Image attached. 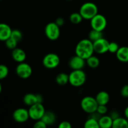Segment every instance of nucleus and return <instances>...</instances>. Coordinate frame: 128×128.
Wrapping results in <instances>:
<instances>
[{
  "mask_svg": "<svg viewBox=\"0 0 128 128\" xmlns=\"http://www.w3.org/2000/svg\"><path fill=\"white\" fill-rule=\"evenodd\" d=\"M94 52L93 42L89 39H83L79 41L75 48V53L82 58L86 60Z\"/></svg>",
  "mask_w": 128,
  "mask_h": 128,
  "instance_id": "1",
  "label": "nucleus"
},
{
  "mask_svg": "<svg viewBox=\"0 0 128 128\" xmlns=\"http://www.w3.org/2000/svg\"><path fill=\"white\" fill-rule=\"evenodd\" d=\"M86 81V74L82 70H72L69 74V83L74 87H81Z\"/></svg>",
  "mask_w": 128,
  "mask_h": 128,
  "instance_id": "2",
  "label": "nucleus"
},
{
  "mask_svg": "<svg viewBox=\"0 0 128 128\" xmlns=\"http://www.w3.org/2000/svg\"><path fill=\"white\" fill-rule=\"evenodd\" d=\"M80 13L84 20H90L98 13V8L94 2H85L81 5L80 9Z\"/></svg>",
  "mask_w": 128,
  "mask_h": 128,
  "instance_id": "3",
  "label": "nucleus"
},
{
  "mask_svg": "<svg viewBox=\"0 0 128 128\" xmlns=\"http://www.w3.org/2000/svg\"><path fill=\"white\" fill-rule=\"evenodd\" d=\"M98 106V104L96 99L92 96H85L81 101V109L89 114L96 111Z\"/></svg>",
  "mask_w": 128,
  "mask_h": 128,
  "instance_id": "4",
  "label": "nucleus"
},
{
  "mask_svg": "<svg viewBox=\"0 0 128 128\" xmlns=\"http://www.w3.org/2000/svg\"><path fill=\"white\" fill-rule=\"evenodd\" d=\"M28 112L30 118L33 121H37V120H41L44 114L46 112V110L42 103L37 102L30 106Z\"/></svg>",
  "mask_w": 128,
  "mask_h": 128,
  "instance_id": "5",
  "label": "nucleus"
},
{
  "mask_svg": "<svg viewBox=\"0 0 128 128\" xmlns=\"http://www.w3.org/2000/svg\"><path fill=\"white\" fill-rule=\"evenodd\" d=\"M90 25L92 30L103 31L107 26V20L104 16L98 13L90 20Z\"/></svg>",
  "mask_w": 128,
  "mask_h": 128,
  "instance_id": "6",
  "label": "nucleus"
},
{
  "mask_svg": "<svg viewBox=\"0 0 128 128\" xmlns=\"http://www.w3.org/2000/svg\"><path fill=\"white\" fill-rule=\"evenodd\" d=\"M60 64L59 56L53 52H50L45 55L42 59V64L46 68L52 70L57 68Z\"/></svg>",
  "mask_w": 128,
  "mask_h": 128,
  "instance_id": "7",
  "label": "nucleus"
},
{
  "mask_svg": "<svg viewBox=\"0 0 128 128\" xmlns=\"http://www.w3.org/2000/svg\"><path fill=\"white\" fill-rule=\"evenodd\" d=\"M55 22H49L46 24L44 28L46 36L51 41L58 40L60 36V28Z\"/></svg>",
  "mask_w": 128,
  "mask_h": 128,
  "instance_id": "8",
  "label": "nucleus"
},
{
  "mask_svg": "<svg viewBox=\"0 0 128 128\" xmlns=\"http://www.w3.org/2000/svg\"><path fill=\"white\" fill-rule=\"evenodd\" d=\"M32 70L31 66L24 61L20 62L16 66V73L21 79H28L31 76Z\"/></svg>",
  "mask_w": 128,
  "mask_h": 128,
  "instance_id": "9",
  "label": "nucleus"
},
{
  "mask_svg": "<svg viewBox=\"0 0 128 128\" xmlns=\"http://www.w3.org/2000/svg\"><path fill=\"white\" fill-rule=\"evenodd\" d=\"M110 42L104 38H100V40L93 42V48L94 52L100 54H102L108 52Z\"/></svg>",
  "mask_w": 128,
  "mask_h": 128,
  "instance_id": "10",
  "label": "nucleus"
},
{
  "mask_svg": "<svg viewBox=\"0 0 128 128\" xmlns=\"http://www.w3.org/2000/svg\"><path fill=\"white\" fill-rule=\"evenodd\" d=\"M12 118L16 122L23 123L30 119L28 110L23 108H20L15 110L12 113Z\"/></svg>",
  "mask_w": 128,
  "mask_h": 128,
  "instance_id": "11",
  "label": "nucleus"
},
{
  "mask_svg": "<svg viewBox=\"0 0 128 128\" xmlns=\"http://www.w3.org/2000/svg\"><path fill=\"white\" fill-rule=\"evenodd\" d=\"M86 64V60L76 54L71 57L68 62L69 66L72 70H82Z\"/></svg>",
  "mask_w": 128,
  "mask_h": 128,
  "instance_id": "12",
  "label": "nucleus"
},
{
  "mask_svg": "<svg viewBox=\"0 0 128 128\" xmlns=\"http://www.w3.org/2000/svg\"><path fill=\"white\" fill-rule=\"evenodd\" d=\"M12 58L17 62H22L26 60V54L23 50L20 48H16L12 50Z\"/></svg>",
  "mask_w": 128,
  "mask_h": 128,
  "instance_id": "13",
  "label": "nucleus"
},
{
  "mask_svg": "<svg viewBox=\"0 0 128 128\" xmlns=\"http://www.w3.org/2000/svg\"><path fill=\"white\" fill-rule=\"evenodd\" d=\"M11 27L6 23H0V41H5L11 37Z\"/></svg>",
  "mask_w": 128,
  "mask_h": 128,
  "instance_id": "14",
  "label": "nucleus"
},
{
  "mask_svg": "<svg viewBox=\"0 0 128 128\" xmlns=\"http://www.w3.org/2000/svg\"><path fill=\"white\" fill-rule=\"evenodd\" d=\"M95 99L98 105H107L110 100V94L104 91H100L96 94Z\"/></svg>",
  "mask_w": 128,
  "mask_h": 128,
  "instance_id": "15",
  "label": "nucleus"
},
{
  "mask_svg": "<svg viewBox=\"0 0 128 128\" xmlns=\"http://www.w3.org/2000/svg\"><path fill=\"white\" fill-rule=\"evenodd\" d=\"M116 58L120 61L122 62H128V47L122 46L120 47L116 53Z\"/></svg>",
  "mask_w": 128,
  "mask_h": 128,
  "instance_id": "16",
  "label": "nucleus"
},
{
  "mask_svg": "<svg viewBox=\"0 0 128 128\" xmlns=\"http://www.w3.org/2000/svg\"><path fill=\"white\" fill-rule=\"evenodd\" d=\"M113 120L110 115H102L98 120L100 128H112Z\"/></svg>",
  "mask_w": 128,
  "mask_h": 128,
  "instance_id": "17",
  "label": "nucleus"
},
{
  "mask_svg": "<svg viewBox=\"0 0 128 128\" xmlns=\"http://www.w3.org/2000/svg\"><path fill=\"white\" fill-rule=\"evenodd\" d=\"M41 120L47 124V126H51L56 122V114L52 111H46Z\"/></svg>",
  "mask_w": 128,
  "mask_h": 128,
  "instance_id": "18",
  "label": "nucleus"
},
{
  "mask_svg": "<svg viewBox=\"0 0 128 128\" xmlns=\"http://www.w3.org/2000/svg\"><path fill=\"white\" fill-rule=\"evenodd\" d=\"M112 128H128V120L126 118L119 117L113 120Z\"/></svg>",
  "mask_w": 128,
  "mask_h": 128,
  "instance_id": "19",
  "label": "nucleus"
},
{
  "mask_svg": "<svg viewBox=\"0 0 128 128\" xmlns=\"http://www.w3.org/2000/svg\"><path fill=\"white\" fill-rule=\"evenodd\" d=\"M23 102L28 106H31L34 104L37 103V96L33 93H27L24 96L22 99Z\"/></svg>",
  "mask_w": 128,
  "mask_h": 128,
  "instance_id": "20",
  "label": "nucleus"
},
{
  "mask_svg": "<svg viewBox=\"0 0 128 128\" xmlns=\"http://www.w3.org/2000/svg\"><path fill=\"white\" fill-rule=\"evenodd\" d=\"M86 64L90 68L92 69L96 68L100 66V60L97 56H94L93 54L89 57L86 60Z\"/></svg>",
  "mask_w": 128,
  "mask_h": 128,
  "instance_id": "21",
  "label": "nucleus"
},
{
  "mask_svg": "<svg viewBox=\"0 0 128 128\" xmlns=\"http://www.w3.org/2000/svg\"><path fill=\"white\" fill-rule=\"evenodd\" d=\"M56 83L60 86H64L69 82V74L65 72H61L56 77Z\"/></svg>",
  "mask_w": 128,
  "mask_h": 128,
  "instance_id": "22",
  "label": "nucleus"
},
{
  "mask_svg": "<svg viewBox=\"0 0 128 128\" xmlns=\"http://www.w3.org/2000/svg\"><path fill=\"white\" fill-rule=\"evenodd\" d=\"M103 38L102 31H97V30L92 29L89 32L88 39L91 40L92 42H94V41H97V40H100V38Z\"/></svg>",
  "mask_w": 128,
  "mask_h": 128,
  "instance_id": "23",
  "label": "nucleus"
},
{
  "mask_svg": "<svg viewBox=\"0 0 128 128\" xmlns=\"http://www.w3.org/2000/svg\"><path fill=\"white\" fill-rule=\"evenodd\" d=\"M83 18L79 12H73L70 16V20L71 23L74 24H78L82 22Z\"/></svg>",
  "mask_w": 128,
  "mask_h": 128,
  "instance_id": "24",
  "label": "nucleus"
},
{
  "mask_svg": "<svg viewBox=\"0 0 128 128\" xmlns=\"http://www.w3.org/2000/svg\"><path fill=\"white\" fill-rule=\"evenodd\" d=\"M84 127L85 128H99L100 125L98 120L89 117V118L85 121Z\"/></svg>",
  "mask_w": 128,
  "mask_h": 128,
  "instance_id": "25",
  "label": "nucleus"
},
{
  "mask_svg": "<svg viewBox=\"0 0 128 128\" xmlns=\"http://www.w3.org/2000/svg\"><path fill=\"white\" fill-rule=\"evenodd\" d=\"M9 74V69L6 65L0 64V81L6 78Z\"/></svg>",
  "mask_w": 128,
  "mask_h": 128,
  "instance_id": "26",
  "label": "nucleus"
},
{
  "mask_svg": "<svg viewBox=\"0 0 128 128\" xmlns=\"http://www.w3.org/2000/svg\"><path fill=\"white\" fill-rule=\"evenodd\" d=\"M18 42V41H16V40L10 37L6 41H5V44H6V46L8 48L12 50L16 48H17Z\"/></svg>",
  "mask_w": 128,
  "mask_h": 128,
  "instance_id": "27",
  "label": "nucleus"
},
{
  "mask_svg": "<svg viewBox=\"0 0 128 128\" xmlns=\"http://www.w3.org/2000/svg\"><path fill=\"white\" fill-rule=\"evenodd\" d=\"M11 38H12V39L16 40V41L19 42L20 41H21V39L22 38V34L21 32V31L18 30H12V32H11Z\"/></svg>",
  "mask_w": 128,
  "mask_h": 128,
  "instance_id": "28",
  "label": "nucleus"
},
{
  "mask_svg": "<svg viewBox=\"0 0 128 128\" xmlns=\"http://www.w3.org/2000/svg\"><path fill=\"white\" fill-rule=\"evenodd\" d=\"M119 48H120V46L117 42H110L109 44L108 52H110L111 53H116Z\"/></svg>",
  "mask_w": 128,
  "mask_h": 128,
  "instance_id": "29",
  "label": "nucleus"
},
{
  "mask_svg": "<svg viewBox=\"0 0 128 128\" xmlns=\"http://www.w3.org/2000/svg\"><path fill=\"white\" fill-rule=\"evenodd\" d=\"M96 111L100 115L102 116V115H105L107 114L108 111V109L106 105H98Z\"/></svg>",
  "mask_w": 128,
  "mask_h": 128,
  "instance_id": "30",
  "label": "nucleus"
},
{
  "mask_svg": "<svg viewBox=\"0 0 128 128\" xmlns=\"http://www.w3.org/2000/svg\"><path fill=\"white\" fill-rule=\"evenodd\" d=\"M47 126V124L42 120L35 121L34 124L33 125V128H46Z\"/></svg>",
  "mask_w": 128,
  "mask_h": 128,
  "instance_id": "31",
  "label": "nucleus"
},
{
  "mask_svg": "<svg viewBox=\"0 0 128 128\" xmlns=\"http://www.w3.org/2000/svg\"><path fill=\"white\" fill-rule=\"evenodd\" d=\"M121 94L122 97L128 98V84L122 86L121 90Z\"/></svg>",
  "mask_w": 128,
  "mask_h": 128,
  "instance_id": "32",
  "label": "nucleus"
},
{
  "mask_svg": "<svg viewBox=\"0 0 128 128\" xmlns=\"http://www.w3.org/2000/svg\"><path fill=\"white\" fill-rule=\"evenodd\" d=\"M59 128H71L72 125L69 121H64L60 122V124L58 126Z\"/></svg>",
  "mask_w": 128,
  "mask_h": 128,
  "instance_id": "33",
  "label": "nucleus"
},
{
  "mask_svg": "<svg viewBox=\"0 0 128 128\" xmlns=\"http://www.w3.org/2000/svg\"><path fill=\"white\" fill-rule=\"evenodd\" d=\"M55 22H56V24L58 26L61 27V26H63V24H64V20L61 17L58 18L56 20V21H55Z\"/></svg>",
  "mask_w": 128,
  "mask_h": 128,
  "instance_id": "34",
  "label": "nucleus"
},
{
  "mask_svg": "<svg viewBox=\"0 0 128 128\" xmlns=\"http://www.w3.org/2000/svg\"><path fill=\"white\" fill-rule=\"evenodd\" d=\"M101 116V115H100L97 111H95V112H92V113L90 114V118H92L95 119V120H98V121L100 120V117Z\"/></svg>",
  "mask_w": 128,
  "mask_h": 128,
  "instance_id": "35",
  "label": "nucleus"
},
{
  "mask_svg": "<svg viewBox=\"0 0 128 128\" xmlns=\"http://www.w3.org/2000/svg\"><path fill=\"white\" fill-rule=\"evenodd\" d=\"M110 116L111 117V118L112 119V120H115V119L118 118L120 117V114H119V112H118L117 111H112L111 112H110Z\"/></svg>",
  "mask_w": 128,
  "mask_h": 128,
  "instance_id": "36",
  "label": "nucleus"
},
{
  "mask_svg": "<svg viewBox=\"0 0 128 128\" xmlns=\"http://www.w3.org/2000/svg\"><path fill=\"white\" fill-rule=\"evenodd\" d=\"M36 96H37L38 102L42 103V102H43V98H42V96L41 94H36Z\"/></svg>",
  "mask_w": 128,
  "mask_h": 128,
  "instance_id": "37",
  "label": "nucleus"
},
{
  "mask_svg": "<svg viewBox=\"0 0 128 128\" xmlns=\"http://www.w3.org/2000/svg\"><path fill=\"white\" fill-rule=\"evenodd\" d=\"M124 116L125 118L128 120V106H127L124 110Z\"/></svg>",
  "mask_w": 128,
  "mask_h": 128,
  "instance_id": "38",
  "label": "nucleus"
},
{
  "mask_svg": "<svg viewBox=\"0 0 128 128\" xmlns=\"http://www.w3.org/2000/svg\"><path fill=\"white\" fill-rule=\"evenodd\" d=\"M2 92V84H1V82H0V94Z\"/></svg>",
  "mask_w": 128,
  "mask_h": 128,
  "instance_id": "39",
  "label": "nucleus"
},
{
  "mask_svg": "<svg viewBox=\"0 0 128 128\" xmlns=\"http://www.w3.org/2000/svg\"><path fill=\"white\" fill-rule=\"evenodd\" d=\"M66 1H71V0H66Z\"/></svg>",
  "mask_w": 128,
  "mask_h": 128,
  "instance_id": "40",
  "label": "nucleus"
},
{
  "mask_svg": "<svg viewBox=\"0 0 128 128\" xmlns=\"http://www.w3.org/2000/svg\"><path fill=\"white\" fill-rule=\"evenodd\" d=\"M0 1H2V0H0Z\"/></svg>",
  "mask_w": 128,
  "mask_h": 128,
  "instance_id": "41",
  "label": "nucleus"
}]
</instances>
